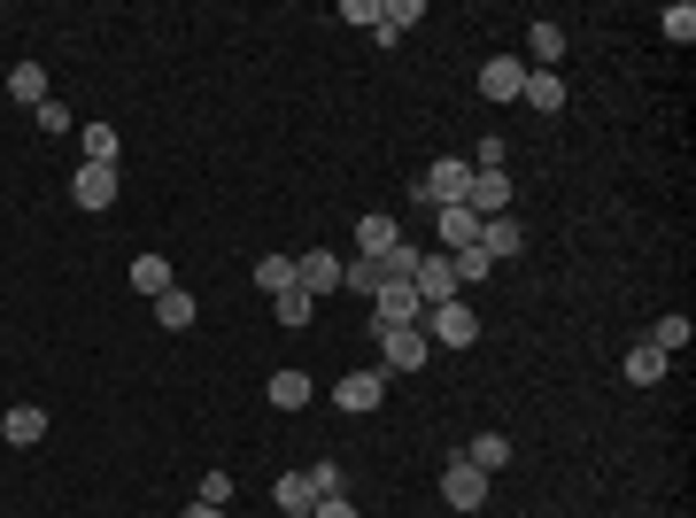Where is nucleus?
<instances>
[{"mask_svg":"<svg viewBox=\"0 0 696 518\" xmlns=\"http://www.w3.org/2000/svg\"><path fill=\"white\" fill-rule=\"evenodd\" d=\"M418 193L441 201V209H465V193H473V163H465V156H441L434 171L418 178Z\"/></svg>","mask_w":696,"mask_h":518,"instance_id":"1","label":"nucleus"},{"mask_svg":"<svg viewBox=\"0 0 696 518\" xmlns=\"http://www.w3.org/2000/svg\"><path fill=\"white\" fill-rule=\"evenodd\" d=\"M410 287H418V302H426V310L457 302V271H449V248H426V256H418V271H410Z\"/></svg>","mask_w":696,"mask_h":518,"instance_id":"2","label":"nucleus"},{"mask_svg":"<svg viewBox=\"0 0 696 518\" xmlns=\"http://www.w3.org/2000/svg\"><path fill=\"white\" fill-rule=\"evenodd\" d=\"M371 318H379V326H418L426 302H418L410 279H379V287H371Z\"/></svg>","mask_w":696,"mask_h":518,"instance_id":"3","label":"nucleus"},{"mask_svg":"<svg viewBox=\"0 0 696 518\" xmlns=\"http://www.w3.org/2000/svg\"><path fill=\"white\" fill-rule=\"evenodd\" d=\"M371 333H379V356H387V371H418V363L434 356L426 326H371Z\"/></svg>","mask_w":696,"mask_h":518,"instance_id":"4","label":"nucleus"},{"mask_svg":"<svg viewBox=\"0 0 696 518\" xmlns=\"http://www.w3.org/2000/svg\"><path fill=\"white\" fill-rule=\"evenodd\" d=\"M426 341H441V348H473V341H480V318H473L465 302H441V310H426Z\"/></svg>","mask_w":696,"mask_h":518,"instance_id":"5","label":"nucleus"},{"mask_svg":"<svg viewBox=\"0 0 696 518\" xmlns=\"http://www.w3.org/2000/svg\"><path fill=\"white\" fill-rule=\"evenodd\" d=\"M441 504H449V511H480V504H488V472L457 457V465L441 472Z\"/></svg>","mask_w":696,"mask_h":518,"instance_id":"6","label":"nucleus"},{"mask_svg":"<svg viewBox=\"0 0 696 518\" xmlns=\"http://www.w3.org/2000/svg\"><path fill=\"white\" fill-rule=\"evenodd\" d=\"M295 287H302L310 302H318V295H334V287H341V256H334V248H310V256H295Z\"/></svg>","mask_w":696,"mask_h":518,"instance_id":"7","label":"nucleus"},{"mask_svg":"<svg viewBox=\"0 0 696 518\" xmlns=\"http://www.w3.org/2000/svg\"><path fill=\"white\" fill-rule=\"evenodd\" d=\"M334 402H341V410H356V418H364V410H379V402H387V371H348L341 387H334Z\"/></svg>","mask_w":696,"mask_h":518,"instance_id":"8","label":"nucleus"},{"mask_svg":"<svg viewBox=\"0 0 696 518\" xmlns=\"http://www.w3.org/2000/svg\"><path fill=\"white\" fill-rule=\"evenodd\" d=\"M70 193H78V209H117V163H86L70 178Z\"/></svg>","mask_w":696,"mask_h":518,"instance_id":"9","label":"nucleus"},{"mask_svg":"<svg viewBox=\"0 0 696 518\" xmlns=\"http://www.w3.org/2000/svg\"><path fill=\"white\" fill-rule=\"evenodd\" d=\"M0 441H16V449L47 441V410H39V402H8V410H0Z\"/></svg>","mask_w":696,"mask_h":518,"instance_id":"10","label":"nucleus"},{"mask_svg":"<svg viewBox=\"0 0 696 518\" xmlns=\"http://www.w3.org/2000/svg\"><path fill=\"white\" fill-rule=\"evenodd\" d=\"M519 86H526V62H519V54H496V62L480 70V93H488V101H519Z\"/></svg>","mask_w":696,"mask_h":518,"instance_id":"11","label":"nucleus"},{"mask_svg":"<svg viewBox=\"0 0 696 518\" xmlns=\"http://www.w3.org/2000/svg\"><path fill=\"white\" fill-rule=\"evenodd\" d=\"M480 248H488V263L519 256V248H526V225H519V217H488V225H480Z\"/></svg>","mask_w":696,"mask_h":518,"instance_id":"12","label":"nucleus"},{"mask_svg":"<svg viewBox=\"0 0 696 518\" xmlns=\"http://www.w3.org/2000/svg\"><path fill=\"white\" fill-rule=\"evenodd\" d=\"M395 240H402V232H395V217H387V209H371V217L356 225V248H364V263H379Z\"/></svg>","mask_w":696,"mask_h":518,"instance_id":"13","label":"nucleus"},{"mask_svg":"<svg viewBox=\"0 0 696 518\" xmlns=\"http://www.w3.org/2000/svg\"><path fill=\"white\" fill-rule=\"evenodd\" d=\"M557 54H565V31H557V23H534V31H526V70H557Z\"/></svg>","mask_w":696,"mask_h":518,"instance_id":"14","label":"nucleus"},{"mask_svg":"<svg viewBox=\"0 0 696 518\" xmlns=\"http://www.w3.org/2000/svg\"><path fill=\"white\" fill-rule=\"evenodd\" d=\"M519 101H534V109H541V117H557V109H565V86H557V70H526Z\"/></svg>","mask_w":696,"mask_h":518,"instance_id":"15","label":"nucleus"},{"mask_svg":"<svg viewBox=\"0 0 696 518\" xmlns=\"http://www.w3.org/2000/svg\"><path fill=\"white\" fill-rule=\"evenodd\" d=\"M619 371H627L635 387H658V379H666V356H658L650 341H635V348H627V363H619Z\"/></svg>","mask_w":696,"mask_h":518,"instance_id":"16","label":"nucleus"},{"mask_svg":"<svg viewBox=\"0 0 696 518\" xmlns=\"http://www.w3.org/2000/svg\"><path fill=\"white\" fill-rule=\"evenodd\" d=\"M201 310H193V295L186 287H171V295H156V326H171V333H186Z\"/></svg>","mask_w":696,"mask_h":518,"instance_id":"17","label":"nucleus"},{"mask_svg":"<svg viewBox=\"0 0 696 518\" xmlns=\"http://www.w3.org/2000/svg\"><path fill=\"white\" fill-rule=\"evenodd\" d=\"M8 93H16L23 109H39V101H47V70H39V62H16V70H8Z\"/></svg>","mask_w":696,"mask_h":518,"instance_id":"18","label":"nucleus"},{"mask_svg":"<svg viewBox=\"0 0 696 518\" xmlns=\"http://www.w3.org/2000/svg\"><path fill=\"white\" fill-rule=\"evenodd\" d=\"M449 271H457V287H480V279H496V263H488V248L473 240V248H457L449 256Z\"/></svg>","mask_w":696,"mask_h":518,"instance_id":"19","label":"nucleus"},{"mask_svg":"<svg viewBox=\"0 0 696 518\" xmlns=\"http://www.w3.org/2000/svg\"><path fill=\"white\" fill-rule=\"evenodd\" d=\"M248 279H256V287H264V295H271V302H279V295H287V287H295V256H264V263H256V271H248Z\"/></svg>","mask_w":696,"mask_h":518,"instance_id":"20","label":"nucleus"},{"mask_svg":"<svg viewBox=\"0 0 696 518\" xmlns=\"http://www.w3.org/2000/svg\"><path fill=\"white\" fill-rule=\"evenodd\" d=\"M264 395H271L279 410H310V379H302V371H271V387H264Z\"/></svg>","mask_w":696,"mask_h":518,"instance_id":"21","label":"nucleus"},{"mask_svg":"<svg viewBox=\"0 0 696 518\" xmlns=\"http://www.w3.org/2000/svg\"><path fill=\"white\" fill-rule=\"evenodd\" d=\"M465 465H480V472H488V480H496V472H504V465H511V441H504V434H480V441H473V449H465Z\"/></svg>","mask_w":696,"mask_h":518,"instance_id":"22","label":"nucleus"},{"mask_svg":"<svg viewBox=\"0 0 696 518\" xmlns=\"http://www.w3.org/2000/svg\"><path fill=\"white\" fill-rule=\"evenodd\" d=\"M132 287H140V295L156 302V295H171L178 279H171V263H163V256H140V263H132Z\"/></svg>","mask_w":696,"mask_h":518,"instance_id":"23","label":"nucleus"},{"mask_svg":"<svg viewBox=\"0 0 696 518\" xmlns=\"http://www.w3.org/2000/svg\"><path fill=\"white\" fill-rule=\"evenodd\" d=\"M441 240H449V256L473 248V240H480V217H473V209H441Z\"/></svg>","mask_w":696,"mask_h":518,"instance_id":"24","label":"nucleus"},{"mask_svg":"<svg viewBox=\"0 0 696 518\" xmlns=\"http://www.w3.org/2000/svg\"><path fill=\"white\" fill-rule=\"evenodd\" d=\"M78 148H86V163H117V156H125L109 124H86V132H78Z\"/></svg>","mask_w":696,"mask_h":518,"instance_id":"25","label":"nucleus"},{"mask_svg":"<svg viewBox=\"0 0 696 518\" xmlns=\"http://www.w3.org/2000/svg\"><path fill=\"white\" fill-rule=\"evenodd\" d=\"M650 348H658V356L689 348V318H682V310H674V318H658V326H650Z\"/></svg>","mask_w":696,"mask_h":518,"instance_id":"26","label":"nucleus"},{"mask_svg":"<svg viewBox=\"0 0 696 518\" xmlns=\"http://www.w3.org/2000/svg\"><path fill=\"white\" fill-rule=\"evenodd\" d=\"M418 256H426V248H410V240H395V248L379 256V279H410V271H418Z\"/></svg>","mask_w":696,"mask_h":518,"instance_id":"27","label":"nucleus"},{"mask_svg":"<svg viewBox=\"0 0 696 518\" xmlns=\"http://www.w3.org/2000/svg\"><path fill=\"white\" fill-rule=\"evenodd\" d=\"M271 504H279V511H310L318 496H310V480H302V472H287V480L271 488Z\"/></svg>","mask_w":696,"mask_h":518,"instance_id":"28","label":"nucleus"},{"mask_svg":"<svg viewBox=\"0 0 696 518\" xmlns=\"http://www.w3.org/2000/svg\"><path fill=\"white\" fill-rule=\"evenodd\" d=\"M310 310H318V302H310L302 287H287V295H279V326H287V333H295V326H310Z\"/></svg>","mask_w":696,"mask_h":518,"instance_id":"29","label":"nucleus"},{"mask_svg":"<svg viewBox=\"0 0 696 518\" xmlns=\"http://www.w3.org/2000/svg\"><path fill=\"white\" fill-rule=\"evenodd\" d=\"M658 23H666V39H682V47L696 39V8H689V0H674V8H666Z\"/></svg>","mask_w":696,"mask_h":518,"instance_id":"30","label":"nucleus"},{"mask_svg":"<svg viewBox=\"0 0 696 518\" xmlns=\"http://www.w3.org/2000/svg\"><path fill=\"white\" fill-rule=\"evenodd\" d=\"M302 480H310V496H341V465H310Z\"/></svg>","mask_w":696,"mask_h":518,"instance_id":"31","label":"nucleus"},{"mask_svg":"<svg viewBox=\"0 0 696 518\" xmlns=\"http://www.w3.org/2000/svg\"><path fill=\"white\" fill-rule=\"evenodd\" d=\"M201 504H217V511H225V504H232V472H209V480H201Z\"/></svg>","mask_w":696,"mask_h":518,"instance_id":"32","label":"nucleus"},{"mask_svg":"<svg viewBox=\"0 0 696 518\" xmlns=\"http://www.w3.org/2000/svg\"><path fill=\"white\" fill-rule=\"evenodd\" d=\"M39 124H47V132H70V109H62V101L47 93V101H39Z\"/></svg>","mask_w":696,"mask_h":518,"instance_id":"33","label":"nucleus"},{"mask_svg":"<svg viewBox=\"0 0 696 518\" xmlns=\"http://www.w3.org/2000/svg\"><path fill=\"white\" fill-rule=\"evenodd\" d=\"M310 518H356V504H348V496H318V504H310Z\"/></svg>","mask_w":696,"mask_h":518,"instance_id":"34","label":"nucleus"},{"mask_svg":"<svg viewBox=\"0 0 696 518\" xmlns=\"http://www.w3.org/2000/svg\"><path fill=\"white\" fill-rule=\"evenodd\" d=\"M186 518H225V511H217V504H193V511H186Z\"/></svg>","mask_w":696,"mask_h":518,"instance_id":"35","label":"nucleus"}]
</instances>
